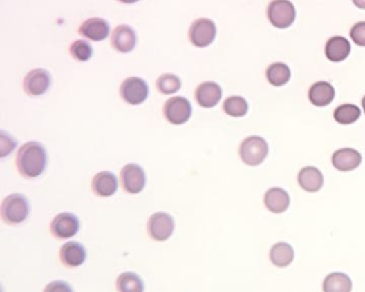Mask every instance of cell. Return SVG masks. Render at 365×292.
I'll use <instances>...</instances> for the list:
<instances>
[{
  "label": "cell",
  "instance_id": "6da1fadb",
  "mask_svg": "<svg viewBox=\"0 0 365 292\" xmlns=\"http://www.w3.org/2000/svg\"><path fill=\"white\" fill-rule=\"evenodd\" d=\"M15 165L21 177L26 179L38 178L48 166L46 147L35 140L27 142L17 151Z\"/></svg>",
  "mask_w": 365,
  "mask_h": 292
},
{
  "label": "cell",
  "instance_id": "7a4b0ae2",
  "mask_svg": "<svg viewBox=\"0 0 365 292\" xmlns=\"http://www.w3.org/2000/svg\"><path fill=\"white\" fill-rule=\"evenodd\" d=\"M0 213L3 221L8 225L15 226L24 223L30 213L28 198L19 193L9 195L1 202Z\"/></svg>",
  "mask_w": 365,
  "mask_h": 292
},
{
  "label": "cell",
  "instance_id": "3957f363",
  "mask_svg": "<svg viewBox=\"0 0 365 292\" xmlns=\"http://www.w3.org/2000/svg\"><path fill=\"white\" fill-rule=\"evenodd\" d=\"M269 153V146L261 136H250L242 142L239 155L242 162L249 166H259Z\"/></svg>",
  "mask_w": 365,
  "mask_h": 292
},
{
  "label": "cell",
  "instance_id": "277c9868",
  "mask_svg": "<svg viewBox=\"0 0 365 292\" xmlns=\"http://www.w3.org/2000/svg\"><path fill=\"white\" fill-rule=\"evenodd\" d=\"M216 25L212 19L200 17L195 19L187 32L189 41L195 48H205L212 46L216 38Z\"/></svg>",
  "mask_w": 365,
  "mask_h": 292
},
{
  "label": "cell",
  "instance_id": "5b68a950",
  "mask_svg": "<svg viewBox=\"0 0 365 292\" xmlns=\"http://www.w3.org/2000/svg\"><path fill=\"white\" fill-rule=\"evenodd\" d=\"M149 86L142 77H131L124 79L119 88V95L124 103L129 105L142 104L149 97Z\"/></svg>",
  "mask_w": 365,
  "mask_h": 292
},
{
  "label": "cell",
  "instance_id": "8992f818",
  "mask_svg": "<svg viewBox=\"0 0 365 292\" xmlns=\"http://www.w3.org/2000/svg\"><path fill=\"white\" fill-rule=\"evenodd\" d=\"M193 107L185 97H173L163 106L164 118L174 126H182L192 117Z\"/></svg>",
  "mask_w": 365,
  "mask_h": 292
},
{
  "label": "cell",
  "instance_id": "52a82bcc",
  "mask_svg": "<svg viewBox=\"0 0 365 292\" xmlns=\"http://www.w3.org/2000/svg\"><path fill=\"white\" fill-rule=\"evenodd\" d=\"M296 14V8L290 0H272L267 9L269 21L279 29L292 26Z\"/></svg>",
  "mask_w": 365,
  "mask_h": 292
},
{
  "label": "cell",
  "instance_id": "ba28073f",
  "mask_svg": "<svg viewBox=\"0 0 365 292\" xmlns=\"http://www.w3.org/2000/svg\"><path fill=\"white\" fill-rule=\"evenodd\" d=\"M175 226V220L171 214L167 212H156L148 220V235L152 240L164 242L173 235Z\"/></svg>",
  "mask_w": 365,
  "mask_h": 292
},
{
  "label": "cell",
  "instance_id": "9c48e42d",
  "mask_svg": "<svg viewBox=\"0 0 365 292\" xmlns=\"http://www.w3.org/2000/svg\"><path fill=\"white\" fill-rule=\"evenodd\" d=\"M147 182L145 171L136 163H129L120 171L121 186L129 194H140Z\"/></svg>",
  "mask_w": 365,
  "mask_h": 292
},
{
  "label": "cell",
  "instance_id": "30bf717a",
  "mask_svg": "<svg viewBox=\"0 0 365 292\" xmlns=\"http://www.w3.org/2000/svg\"><path fill=\"white\" fill-rule=\"evenodd\" d=\"M50 229L55 237L59 240H66L77 235L81 229V222L75 214L62 212L53 219Z\"/></svg>",
  "mask_w": 365,
  "mask_h": 292
},
{
  "label": "cell",
  "instance_id": "8fae6325",
  "mask_svg": "<svg viewBox=\"0 0 365 292\" xmlns=\"http://www.w3.org/2000/svg\"><path fill=\"white\" fill-rule=\"evenodd\" d=\"M52 85V77L48 70L42 68L31 70L23 79V89L29 97L46 95Z\"/></svg>",
  "mask_w": 365,
  "mask_h": 292
},
{
  "label": "cell",
  "instance_id": "7c38bea8",
  "mask_svg": "<svg viewBox=\"0 0 365 292\" xmlns=\"http://www.w3.org/2000/svg\"><path fill=\"white\" fill-rule=\"evenodd\" d=\"M111 46L120 54H129L138 46V34L130 25H118L113 30Z\"/></svg>",
  "mask_w": 365,
  "mask_h": 292
},
{
  "label": "cell",
  "instance_id": "4fadbf2b",
  "mask_svg": "<svg viewBox=\"0 0 365 292\" xmlns=\"http://www.w3.org/2000/svg\"><path fill=\"white\" fill-rule=\"evenodd\" d=\"M223 95L221 86L216 81H203L195 89L194 97L197 104L203 108H214L220 103Z\"/></svg>",
  "mask_w": 365,
  "mask_h": 292
},
{
  "label": "cell",
  "instance_id": "5bb4252c",
  "mask_svg": "<svg viewBox=\"0 0 365 292\" xmlns=\"http://www.w3.org/2000/svg\"><path fill=\"white\" fill-rule=\"evenodd\" d=\"M111 28L109 21L101 17H91L82 23L79 28V34L87 40L93 42H101L109 38Z\"/></svg>",
  "mask_w": 365,
  "mask_h": 292
},
{
  "label": "cell",
  "instance_id": "9a60e30c",
  "mask_svg": "<svg viewBox=\"0 0 365 292\" xmlns=\"http://www.w3.org/2000/svg\"><path fill=\"white\" fill-rule=\"evenodd\" d=\"M59 258L66 268H79L86 262L87 252L82 243L69 241L60 247Z\"/></svg>",
  "mask_w": 365,
  "mask_h": 292
},
{
  "label": "cell",
  "instance_id": "2e32d148",
  "mask_svg": "<svg viewBox=\"0 0 365 292\" xmlns=\"http://www.w3.org/2000/svg\"><path fill=\"white\" fill-rule=\"evenodd\" d=\"M118 179L112 171H99L91 180V190L99 197H112L118 191Z\"/></svg>",
  "mask_w": 365,
  "mask_h": 292
},
{
  "label": "cell",
  "instance_id": "e0dca14e",
  "mask_svg": "<svg viewBox=\"0 0 365 292\" xmlns=\"http://www.w3.org/2000/svg\"><path fill=\"white\" fill-rule=\"evenodd\" d=\"M362 162V155L353 148L337 150L332 155V165L339 171H351L358 168Z\"/></svg>",
  "mask_w": 365,
  "mask_h": 292
},
{
  "label": "cell",
  "instance_id": "ac0fdd59",
  "mask_svg": "<svg viewBox=\"0 0 365 292\" xmlns=\"http://www.w3.org/2000/svg\"><path fill=\"white\" fill-rule=\"evenodd\" d=\"M265 206L272 213L280 214L290 207V197L286 191L281 188H272L267 191L263 198Z\"/></svg>",
  "mask_w": 365,
  "mask_h": 292
},
{
  "label": "cell",
  "instance_id": "d6986e66",
  "mask_svg": "<svg viewBox=\"0 0 365 292\" xmlns=\"http://www.w3.org/2000/svg\"><path fill=\"white\" fill-rule=\"evenodd\" d=\"M349 41L341 36L332 37L326 44L325 52L328 59L332 62L344 61L350 54Z\"/></svg>",
  "mask_w": 365,
  "mask_h": 292
},
{
  "label": "cell",
  "instance_id": "ffe728a7",
  "mask_svg": "<svg viewBox=\"0 0 365 292\" xmlns=\"http://www.w3.org/2000/svg\"><path fill=\"white\" fill-rule=\"evenodd\" d=\"M335 97V90L331 84L327 81H317L313 84L308 91V99L312 104L317 107L328 106Z\"/></svg>",
  "mask_w": 365,
  "mask_h": 292
},
{
  "label": "cell",
  "instance_id": "44dd1931",
  "mask_svg": "<svg viewBox=\"0 0 365 292\" xmlns=\"http://www.w3.org/2000/svg\"><path fill=\"white\" fill-rule=\"evenodd\" d=\"M298 182L306 192L316 193L323 188L324 176L316 167L306 166L299 173Z\"/></svg>",
  "mask_w": 365,
  "mask_h": 292
},
{
  "label": "cell",
  "instance_id": "7402d4cb",
  "mask_svg": "<svg viewBox=\"0 0 365 292\" xmlns=\"http://www.w3.org/2000/svg\"><path fill=\"white\" fill-rule=\"evenodd\" d=\"M294 259V251L288 243L279 242L273 245L270 251V260L275 266L285 268L290 266Z\"/></svg>",
  "mask_w": 365,
  "mask_h": 292
},
{
  "label": "cell",
  "instance_id": "603a6c76",
  "mask_svg": "<svg viewBox=\"0 0 365 292\" xmlns=\"http://www.w3.org/2000/svg\"><path fill=\"white\" fill-rule=\"evenodd\" d=\"M353 282L347 274L335 272L324 280V292H351Z\"/></svg>",
  "mask_w": 365,
  "mask_h": 292
},
{
  "label": "cell",
  "instance_id": "cb8c5ba5",
  "mask_svg": "<svg viewBox=\"0 0 365 292\" xmlns=\"http://www.w3.org/2000/svg\"><path fill=\"white\" fill-rule=\"evenodd\" d=\"M116 289L118 292H144L145 284L138 274L124 272L117 278Z\"/></svg>",
  "mask_w": 365,
  "mask_h": 292
},
{
  "label": "cell",
  "instance_id": "d4e9b609",
  "mask_svg": "<svg viewBox=\"0 0 365 292\" xmlns=\"http://www.w3.org/2000/svg\"><path fill=\"white\" fill-rule=\"evenodd\" d=\"M265 77L268 79L269 83L275 87H281V86L286 85L290 81L292 73L290 69L287 64L283 62H274L270 64L267 72H265Z\"/></svg>",
  "mask_w": 365,
  "mask_h": 292
},
{
  "label": "cell",
  "instance_id": "484cf974",
  "mask_svg": "<svg viewBox=\"0 0 365 292\" xmlns=\"http://www.w3.org/2000/svg\"><path fill=\"white\" fill-rule=\"evenodd\" d=\"M223 110L226 115L232 118H241L247 114L249 104L245 97L240 95H232L223 103Z\"/></svg>",
  "mask_w": 365,
  "mask_h": 292
},
{
  "label": "cell",
  "instance_id": "4316f807",
  "mask_svg": "<svg viewBox=\"0 0 365 292\" xmlns=\"http://www.w3.org/2000/svg\"><path fill=\"white\" fill-rule=\"evenodd\" d=\"M361 110L355 104H343L337 107L333 113V118L339 124H353L360 118Z\"/></svg>",
  "mask_w": 365,
  "mask_h": 292
},
{
  "label": "cell",
  "instance_id": "83f0119b",
  "mask_svg": "<svg viewBox=\"0 0 365 292\" xmlns=\"http://www.w3.org/2000/svg\"><path fill=\"white\" fill-rule=\"evenodd\" d=\"M156 86L160 93L169 95L178 93L182 87V83L178 75L173 73H164L160 75Z\"/></svg>",
  "mask_w": 365,
  "mask_h": 292
},
{
  "label": "cell",
  "instance_id": "f1b7e54d",
  "mask_svg": "<svg viewBox=\"0 0 365 292\" xmlns=\"http://www.w3.org/2000/svg\"><path fill=\"white\" fill-rule=\"evenodd\" d=\"M71 57L76 61L87 62L93 55V48L91 43L85 40H76L69 48Z\"/></svg>",
  "mask_w": 365,
  "mask_h": 292
},
{
  "label": "cell",
  "instance_id": "f546056e",
  "mask_svg": "<svg viewBox=\"0 0 365 292\" xmlns=\"http://www.w3.org/2000/svg\"><path fill=\"white\" fill-rule=\"evenodd\" d=\"M17 147V140L7 132L0 131V157H7Z\"/></svg>",
  "mask_w": 365,
  "mask_h": 292
},
{
  "label": "cell",
  "instance_id": "4dcf8cb0",
  "mask_svg": "<svg viewBox=\"0 0 365 292\" xmlns=\"http://www.w3.org/2000/svg\"><path fill=\"white\" fill-rule=\"evenodd\" d=\"M350 38L355 44L365 48V21H359L351 27Z\"/></svg>",
  "mask_w": 365,
  "mask_h": 292
},
{
  "label": "cell",
  "instance_id": "1f68e13d",
  "mask_svg": "<svg viewBox=\"0 0 365 292\" xmlns=\"http://www.w3.org/2000/svg\"><path fill=\"white\" fill-rule=\"evenodd\" d=\"M43 292H74L71 285L64 280H53L46 286Z\"/></svg>",
  "mask_w": 365,
  "mask_h": 292
},
{
  "label": "cell",
  "instance_id": "d6a6232c",
  "mask_svg": "<svg viewBox=\"0 0 365 292\" xmlns=\"http://www.w3.org/2000/svg\"><path fill=\"white\" fill-rule=\"evenodd\" d=\"M353 3L359 9L365 10V0H353Z\"/></svg>",
  "mask_w": 365,
  "mask_h": 292
},
{
  "label": "cell",
  "instance_id": "836d02e7",
  "mask_svg": "<svg viewBox=\"0 0 365 292\" xmlns=\"http://www.w3.org/2000/svg\"><path fill=\"white\" fill-rule=\"evenodd\" d=\"M120 3H124V5H133V3H138L140 0H117Z\"/></svg>",
  "mask_w": 365,
  "mask_h": 292
},
{
  "label": "cell",
  "instance_id": "e575fe53",
  "mask_svg": "<svg viewBox=\"0 0 365 292\" xmlns=\"http://www.w3.org/2000/svg\"><path fill=\"white\" fill-rule=\"evenodd\" d=\"M362 107H363V110H364V114H365V95L364 97H363V99H362Z\"/></svg>",
  "mask_w": 365,
  "mask_h": 292
}]
</instances>
